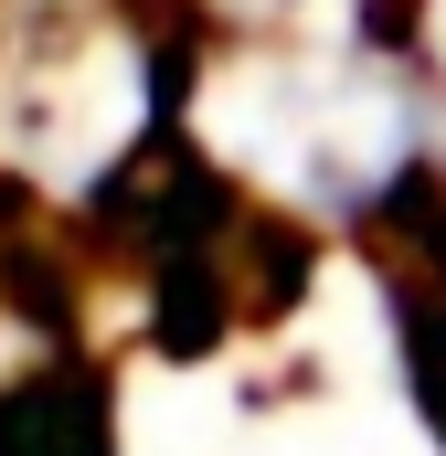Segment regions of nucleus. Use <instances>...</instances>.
<instances>
[{"mask_svg":"<svg viewBox=\"0 0 446 456\" xmlns=\"http://www.w3.org/2000/svg\"><path fill=\"white\" fill-rule=\"evenodd\" d=\"M425 159H446V0H425Z\"/></svg>","mask_w":446,"mask_h":456,"instance_id":"1","label":"nucleus"}]
</instances>
